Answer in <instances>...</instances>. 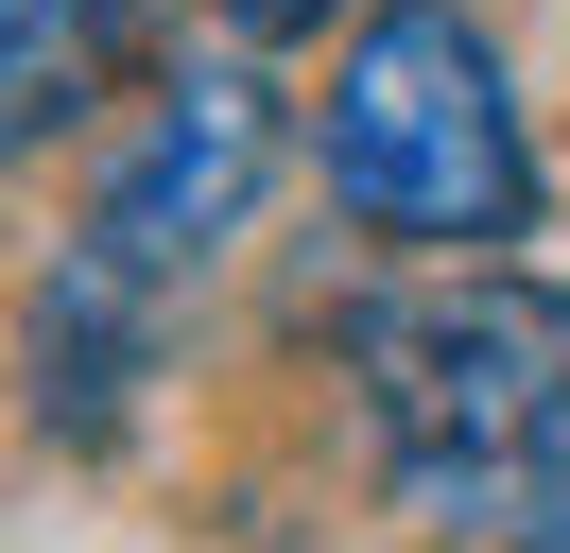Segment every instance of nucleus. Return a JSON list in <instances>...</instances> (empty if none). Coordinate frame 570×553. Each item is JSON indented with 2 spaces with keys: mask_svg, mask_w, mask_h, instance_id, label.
Instances as JSON below:
<instances>
[{
  "mask_svg": "<svg viewBox=\"0 0 570 553\" xmlns=\"http://www.w3.org/2000/svg\"><path fill=\"white\" fill-rule=\"evenodd\" d=\"M277 191V87L259 69H174L156 87V122L105 156V191H87V260L139 276V294H174L190 260H225L243 242V207Z\"/></svg>",
  "mask_w": 570,
  "mask_h": 553,
  "instance_id": "obj_3",
  "label": "nucleus"
},
{
  "mask_svg": "<svg viewBox=\"0 0 570 553\" xmlns=\"http://www.w3.org/2000/svg\"><path fill=\"white\" fill-rule=\"evenodd\" d=\"M121 35H139V0H0V156H36L52 122H87Z\"/></svg>",
  "mask_w": 570,
  "mask_h": 553,
  "instance_id": "obj_5",
  "label": "nucleus"
},
{
  "mask_svg": "<svg viewBox=\"0 0 570 553\" xmlns=\"http://www.w3.org/2000/svg\"><path fill=\"white\" fill-rule=\"evenodd\" d=\"M225 18H243V35H312L328 0H225Z\"/></svg>",
  "mask_w": 570,
  "mask_h": 553,
  "instance_id": "obj_6",
  "label": "nucleus"
},
{
  "mask_svg": "<svg viewBox=\"0 0 570 553\" xmlns=\"http://www.w3.org/2000/svg\"><path fill=\"white\" fill-rule=\"evenodd\" d=\"M363 415L415 518L570 553V276H432L346 311Z\"/></svg>",
  "mask_w": 570,
  "mask_h": 553,
  "instance_id": "obj_1",
  "label": "nucleus"
},
{
  "mask_svg": "<svg viewBox=\"0 0 570 553\" xmlns=\"http://www.w3.org/2000/svg\"><path fill=\"white\" fill-rule=\"evenodd\" d=\"M139 380H156V294H139V276H105V260L70 242L52 294H36V415H52L70 449H121Z\"/></svg>",
  "mask_w": 570,
  "mask_h": 553,
  "instance_id": "obj_4",
  "label": "nucleus"
},
{
  "mask_svg": "<svg viewBox=\"0 0 570 553\" xmlns=\"http://www.w3.org/2000/svg\"><path fill=\"white\" fill-rule=\"evenodd\" d=\"M328 207L363 242H519L535 225V138H519V87H501L484 18L466 0H381L328 69Z\"/></svg>",
  "mask_w": 570,
  "mask_h": 553,
  "instance_id": "obj_2",
  "label": "nucleus"
}]
</instances>
